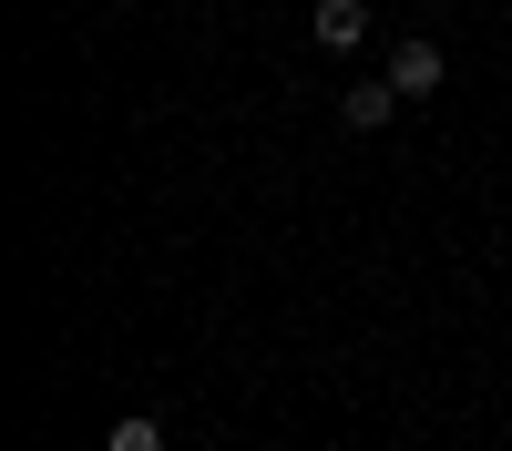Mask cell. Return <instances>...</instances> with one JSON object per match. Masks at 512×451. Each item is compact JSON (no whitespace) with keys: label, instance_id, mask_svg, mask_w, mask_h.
Returning <instances> with one entry per match:
<instances>
[{"label":"cell","instance_id":"obj_1","mask_svg":"<svg viewBox=\"0 0 512 451\" xmlns=\"http://www.w3.org/2000/svg\"><path fill=\"white\" fill-rule=\"evenodd\" d=\"M441 41H390V82H400V103H420V93H441Z\"/></svg>","mask_w":512,"mask_h":451},{"label":"cell","instance_id":"obj_4","mask_svg":"<svg viewBox=\"0 0 512 451\" xmlns=\"http://www.w3.org/2000/svg\"><path fill=\"white\" fill-rule=\"evenodd\" d=\"M103 451H164V421H144V410H134V421H113Z\"/></svg>","mask_w":512,"mask_h":451},{"label":"cell","instance_id":"obj_3","mask_svg":"<svg viewBox=\"0 0 512 451\" xmlns=\"http://www.w3.org/2000/svg\"><path fill=\"white\" fill-rule=\"evenodd\" d=\"M308 31H318V52H359L369 41V0H318Z\"/></svg>","mask_w":512,"mask_h":451},{"label":"cell","instance_id":"obj_2","mask_svg":"<svg viewBox=\"0 0 512 451\" xmlns=\"http://www.w3.org/2000/svg\"><path fill=\"white\" fill-rule=\"evenodd\" d=\"M400 113V82L379 72V82H349V93H338V123H349V134H379V123Z\"/></svg>","mask_w":512,"mask_h":451}]
</instances>
